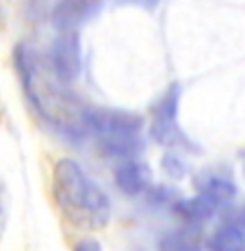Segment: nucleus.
Wrapping results in <instances>:
<instances>
[{"instance_id": "5", "label": "nucleus", "mask_w": 245, "mask_h": 251, "mask_svg": "<svg viewBox=\"0 0 245 251\" xmlns=\"http://www.w3.org/2000/svg\"><path fill=\"white\" fill-rule=\"evenodd\" d=\"M48 65L63 85L74 82L82 72V46L76 30H61L50 44Z\"/></svg>"}, {"instance_id": "9", "label": "nucleus", "mask_w": 245, "mask_h": 251, "mask_svg": "<svg viewBox=\"0 0 245 251\" xmlns=\"http://www.w3.org/2000/svg\"><path fill=\"white\" fill-rule=\"evenodd\" d=\"M171 210H174L185 223L193 226H202L208 219H213L217 206L211 200H206L204 195H193V197H178L174 203H171Z\"/></svg>"}, {"instance_id": "1", "label": "nucleus", "mask_w": 245, "mask_h": 251, "mask_svg": "<svg viewBox=\"0 0 245 251\" xmlns=\"http://www.w3.org/2000/svg\"><path fill=\"white\" fill-rule=\"evenodd\" d=\"M13 61L24 96L35 108V113L44 122H48L52 128L61 130L70 137H81L85 132L81 124L82 106H78L74 98L65 93L63 82L52 74L50 65L46 67L39 54L28 44L15 46Z\"/></svg>"}, {"instance_id": "16", "label": "nucleus", "mask_w": 245, "mask_h": 251, "mask_svg": "<svg viewBox=\"0 0 245 251\" xmlns=\"http://www.w3.org/2000/svg\"><path fill=\"white\" fill-rule=\"evenodd\" d=\"M74 251H102V247H100V243H98V240L85 238V240H81V243L76 245Z\"/></svg>"}, {"instance_id": "13", "label": "nucleus", "mask_w": 245, "mask_h": 251, "mask_svg": "<svg viewBox=\"0 0 245 251\" xmlns=\"http://www.w3.org/2000/svg\"><path fill=\"white\" fill-rule=\"evenodd\" d=\"M161 169H163L169 177H174V180H180V177L187 176L185 160H182L176 151H167V154H163V158H161Z\"/></svg>"}, {"instance_id": "17", "label": "nucleus", "mask_w": 245, "mask_h": 251, "mask_svg": "<svg viewBox=\"0 0 245 251\" xmlns=\"http://www.w3.org/2000/svg\"><path fill=\"white\" fill-rule=\"evenodd\" d=\"M130 4H139V7H145V9H156L159 7V0H126Z\"/></svg>"}, {"instance_id": "6", "label": "nucleus", "mask_w": 245, "mask_h": 251, "mask_svg": "<svg viewBox=\"0 0 245 251\" xmlns=\"http://www.w3.org/2000/svg\"><path fill=\"white\" fill-rule=\"evenodd\" d=\"M113 177H115V186L128 197L143 195L152 186V169L139 158L119 160Z\"/></svg>"}, {"instance_id": "4", "label": "nucleus", "mask_w": 245, "mask_h": 251, "mask_svg": "<svg viewBox=\"0 0 245 251\" xmlns=\"http://www.w3.org/2000/svg\"><path fill=\"white\" fill-rule=\"evenodd\" d=\"M178 106H180V85L167 87V91L159 98V102L152 106V139L161 145H185L191 150V141L178 126Z\"/></svg>"}, {"instance_id": "3", "label": "nucleus", "mask_w": 245, "mask_h": 251, "mask_svg": "<svg viewBox=\"0 0 245 251\" xmlns=\"http://www.w3.org/2000/svg\"><path fill=\"white\" fill-rule=\"evenodd\" d=\"M81 124L85 132L104 137H139L143 130V117L139 113L111 106H82Z\"/></svg>"}, {"instance_id": "14", "label": "nucleus", "mask_w": 245, "mask_h": 251, "mask_svg": "<svg viewBox=\"0 0 245 251\" xmlns=\"http://www.w3.org/2000/svg\"><path fill=\"white\" fill-rule=\"evenodd\" d=\"M9 221V188L4 184L2 176H0V234L4 232Z\"/></svg>"}, {"instance_id": "10", "label": "nucleus", "mask_w": 245, "mask_h": 251, "mask_svg": "<svg viewBox=\"0 0 245 251\" xmlns=\"http://www.w3.org/2000/svg\"><path fill=\"white\" fill-rule=\"evenodd\" d=\"M208 251H245V232L239 223H223L208 236Z\"/></svg>"}, {"instance_id": "7", "label": "nucleus", "mask_w": 245, "mask_h": 251, "mask_svg": "<svg viewBox=\"0 0 245 251\" xmlns=\"http://www.w3.org/2000/svg\"><path fill=\"white\" fill-rule=\"evenodd\" d=\"M100 7V0H59L52 9V24L59 30H76L93 18Z\"/></svg>"}, {"instance_id": "15", "label": "nucleus", "mask_w": 245, "mask_h": 251, "mask_svg": "<svg viewBox=\"0 0 245 251\" xmlns=\"http://www.w3.org/2000/svg\"><path fill=\"white\" fill-rule=\"evenodd\" d=\"M148 195H150V201H156V203H163V201L174 203L176 200H178L176 193L171 191V188H167V186H150Z\"/></svg>"}, {"instance_id": "2", "label": "nucleus", "mask_w": 245, "mask_h": 251, "mask_svg": "<svg viewBox=\"0 0 245 251\" xmlns=\"http://www.w3.org/2000/svg\"><path fill=\"white\" fill-rule=\"evenodd\" d=\"M52 197L78 229H102L111 219V200L74 158H59L52 171Z\"/></svg>"}, {"instance_id": "18", "label": "nucleus", "mask_w": 245, "mask_h": 251, "mask_svg": "<svg viewBox=\"0 0 245 251\" xmlns=\"http://www.w3.org/2000/svg\"><path fill=\"white\" fill-rule=\"evenodd\" d=\"M237 223H239V226H241V227L245 229V206L241 208V210H239V217H237Z\"/></svg>"}, {"instance_id": "8", "label": "nucleus", "mask_w": 245, "mask_h": 251, "mask_svg": "<svg viewBox=\"0 0 245 251\" xmlns=\"http://www.w3.org/2000/svg\"><path fill=\"white\" fill-rule=\"evenodd\" d=\"M195 186H197V193L204 195L206 200H211L217 208L234 201V197H237V193H239L237 184H234L228 176H221V174H204V176H200L195 180Z\"/></svg>"}, {"instance_id": "11", "label": "nucleus", "mask_w": 245, "mask_h": 251, "mask_svg": "<svg viewBox=\"0 0 245 251\" xmlns=\"http://www.w3.org/2000/svg\"><path fill=\"white\" fill-rule=\"evenodd\" d=\"M98 148L104 156H111L117 160L137 158L139 151L143 150V143L139 137H104L98 139Z\"/></svg>"}, {"instance_id": "12", "label": "nucleus", "mask_w": 245, "mask_h": 251, "mask_svg": "<svg viewBox=\"0 0 245 251\" xmlns=\"http://www.w3.org/2000/svg\"><path fill=\"white\" fill-rule=\"evenodd\" d=\"M159 251H202V243L197 232L178 229V232H169L161 238Z\"/></svg>"}]
</instances>
